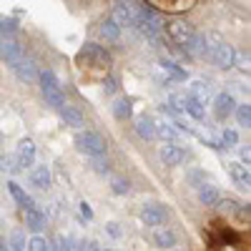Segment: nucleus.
I'll return each mask as SVG.
<instances>
[{"label":"nucleus","instance_id":"obj_1","mask_svg":"<svg viewBox=\"0 0 251 251\" xmlns=\"http://www.w3.org/2000/svg\"><path fill=\"white\" fill-rule=\"evenodd\" d=\"M75 149L80 153L91 156V158H100L103 153H106V138H103L100 133H96V131H80L75 136Z\"/></svg>","mask_w":251,"mask_h":251},{"label":"nucleus","instance_id":"obj_2","mask_svg":"<svg viewBox=\"0 0 251 251\" xmlns=\"http://www.w3.org/2000/svg\"><path fill=\"white\" fill-rule=\"evenodd\" d=\"M38 78H40V91H43L46 100L55 108H63V91H60V83L53 75V71H43Z\"/></svg>","mask_w":251,"mask_h":251},{"label":"nucleus","instance_id":"obj_3","mask_svg":"<svg viewBox=\"0 0 251 251\" xmlns=\"http://www.w3.org/2000/svg\"><path fill=\"white\" fill-rule=\"evenodd\" d=\"M166 33H169V38L174 40V43L186 46V48H188V43H191L194 35H196V30L188 23H183V20H171V23H166Z\"/></svg>","mask_w":251,"mask_h":251},{"label":"nucleus","instance_id":"obj_4","mask_svg":"<svg viewBox=\"0 0 251 251\" xmlns=\"http://www.w3.org/2000/svg\"><path fill=\"white\" fill-rule=\"evenodd\" d=\"M138 8H141V3H116L111 20H113L118 28H123V25H136Z\"/></svg>","mask_w":251,"mask_h":251},{"label":"nucleus","instance_id":"obj_5","mask_svg":"<svg viewBox=\"0 0 251 251\" xmlns=\"http://www.w3.org/2000/svg\"><path fill=\"white\" fill-rule=\"evenodd\" d=\"M208 53H211V60L216 63L219 68H231L234 66V60H236V53H234V48L231 46H226V43H216V46H211L208 48Z\"/></svg>","mask_w":251,"mask_h":251},{"label":"nucleus","instance_id":"obj_6","mask_svg":"<svg viewBox=\"0 0 251 251\" xmlns=\"http://www.w3.org/2000/svg\"><path fill=\"white\" fill-rule=\"evenodd\" d=\"M78 58H88L93 66H98V68H108L111 66V55L103 50L100 46H96V43H86Z\"/></svg>","mask_w":251,"mask_h":251},{"label":"nucleus","instance_id":"obj_7","mask_svg":"<svg viewBox=\"0 0 251 251\" xmlns=\"http://www.w3.org/2000/svg\"><path fill=\"white\" fill-rule=\"evenodd\" d=\"M0 55H3V58H5V63H8V66L13 68L15 63H18L20 58H23L25 53H23V48H20V43H18V40L3 38V40H0Z\"/></svg>","mask_w":251,"mask_h":251},{"label":"nucleus","instance_id":"obj_8","mask_svg":"<svg viewBox=\"0 0 251 251\" xmlns=\"http://www.w3.org/2000/svg\"><path fill=\"white\" fill-rule=\"evenodd\" d=\"M141 221L146 226H161L166 221V208L161 203H149V206H143V211H141Z\"/></svg>","mask_w":251,"mask_h":251},{"label":"nucleus","instance_id":"obj_9","mask_svg":"<svg viewBox=\"0 0 251 251\" xmlns=\"http://www.w3.org/2000/svg\"><path fill=\"white\" fill-rule=\"evenodd\" d=\"M149 5L153 10H163V13H186L194 5V0H153Z\"/></svg>","mask_w":251,"mask_h":251},{"label":"nucleus","instance_id":"obj_10","mask_svg":"<svg viewBox=\"0 0 251 251\" xmlns=\"http://www.w3.org/2000/svg\"><path fill=\"white\" fill-rule=\"evenodd\" d=\"M13 71H15V75L20 78V80H25V83H30V80H35L38 78V68H35V63H33V58H28V55H23L15 66H13Z\"/></svg>","mask_w":251,"mask_h":251},{"label":"nucleus","instance_id":"obj_11","mask_svg":"<svg viewBox=\"0 0 251 251\" xmlns=\"http://www.w3.org/2000/svg\"><path fill=\"white\" fill-rule=\"evenodd\" d=\"M236 111V103H234V98L228 96V93H219L216 96V100H214V116L219 118V121H224V118H228Z\"/></svg>","mask_w":251,"mask_h":251},{"label":"nucleus","instance_id":"obj_12","mask_svg":"<svg viewBox=\"0 0 251 251\" xmlns=\"http://www.w3.org/2000/svg\"><path fill=\"white\" fill-rule=\"evenodd\" d=\"M33 158H35V143L30 138H23L18 143V169H25V166H33Z\"/></svg>","mask_w":251,"mask_h":251},{"label":"nucleus","instance_id":"obj_13","mask_svg":"<svg viewBox=\"0 0 251 251\" xmlns=\"http://www.w3.org/2000/svg\"><path fill=\"white\" fill-rule=\"evenodd\" d=\"M23 216H25V226L30 231H40L46 226V214L40 211L38 206H30V208H23Z\"/></svg>","mask_w":251,"mask_h":251},{"label":"nucleus","instance_id":"obj_14","mask_svg":"<svg viewBox=\"0 0 251 251\" xmlns=\"http://www.w3.org/2000/svg\"><path fill=\"white\" fill-rule=\"evenodd\" d=\"M161 161L166 166H178L183 161V151L178 149V146H174V143H163L161 146Z\"/></svg>","mask_w":251,"mask_h":251},{"label":"nucleus","instance_id":"obj_15","mask_svg":"<svg viewBox=\"0 0 251 251\" xmlns=\"http://www.w3.org/2000/svg\"><path fill=\"white\" fill-rule=\"evenodd\" d=\"M136 133H138L141 138H146V141H151V138L156 136V123H153V118L138 116V118H136Z\"/></svg>","mask_w":251,"mask_h":251},{"label":"nucleus","instance_id":"obj_16","mask_svg":"<svg viewBox=\"0 0 251 251\" xmlns=\"http://www.w3.org/2000/svg\"><path fill=\"white\" fill-rule=\"evenodd\" d=\"M153 244L158 249H171V246H176V234L171 231V228H156L153 231Z\"/></svg>","mask_w":251,"mask_h":251},{"label":"nucleus","instance_id":"obj_17","mask_svg":"<svg viewBox=\"0 0 251 251\" xmlns=\"http://www.w3.org/2000/svg\"><path fill=\"white\" fill-rule=\"evenodd\" d=\"M30 181L35 188H48L50 186V171L48 166H35V169L30 171Z\"/></svg>","mask_w":251,"mask_h":251},{"label":"nucleus","instance_id":"obj_18","mask_svg":"<svg viewBox=\"0 0 251 251\" xmlns=\"http://www.w3.org/2000/svg\"><path fill=\"white\" fill-rule=\"evenodd\" d=\"M228 171H231V176H234V181H236L239 188H249L251 176H249V169H246V166H241V163H231V166H228Z\"/></svg>","mask_w":251,"mask_h":251},{"label":"nucleus","instance_id":"obj_19","mask_svg":"<svg viewBox=\"0 0 251 251\" xmlns=\"http://www.w3.org/2000/svg\"><path fill=\"white\" fill-rule=\"evenodd\" d=\"M199 201H201L203 206H216V203H219V191H216L214 186L203 183V186H199Z\"/></svg>","mask_w":251,"mask_h":251},{"label":"nucleus","instance_id":"obj_20","mask_svg":"<svg viewBox=\"0 0 251 251\" xmlns=\"http://www.w3.org/2000/svg\"><path fill=\"white\" fill-rule=\"evenodd\" d=\"M60 116H63V121H66L68 126H75V128H80V126L86 123L83 113H80L78 108H71V106H63V108H60Z\"/></svg>","mask_w":251,"mask_h":251},{"label":"nucleus","instance_id":"obj_21","mask_svg":"<svg viewBox=\"0 0 251 251\" xmlns=\"http://www.w3.org/2000/svg\"><path fill=\"white\" fill-rule=\"evenodd\" d=\"M131 113H133V108H131V100H128V98H118V100L113 103V116H116L118 121L131 118Z\"/></svg>","mask_w":251,"mask_h":251},{"label":"nucleus","instance_id":"obj_22","mask_svg":"<svg viewBox=\"0 0 251 251\" xmlns=\"http://www.w3.org/2000/svg\"><path fill=\"white\" fill-rule=\"evenodd\" d=\"M8 191H10V196H13L20 206H23V208H30V206H33L30 196H25V191H23V188H20L15 181H10V183H8Z\"/></svg>","mask_w":251,"mask_h":251},{"label":"nucleus","instance_id":"obj_23","mask_svg":"<svg viewBox=\"0 0 251 251\" xmlns=\"http://www.w3.org/2000/svg\"><path fill=\"white\" fill-rule=\"evenodd\" d=\"M208 93H211V88H208V83H203V80H196L194 86H191V98H196L201 103L208 98Z\"/></svg>","mask_w":251,"mask_h":251},{"label":"nucleus","instance_id":"obj_24","mask_svg":"<svg viewBox=\"0 0 251 251\" xmlns=\"http://www.w3.org/2000/svg\"><path fill=\"white\" fill-rule=\"evenodd\" d=\"M186 111L191 113V116H194L196 121H201V118H203V103L188 96V98H186Z\"/></svg>","mask_w":251,"mask_h":251},{"label":"nucleus","instance_id":"obj_25","mask_svg":"<svg viewBox=\"0 0 251 251\" xmlns=\"http://www.w3.org/2000/svg\"><path fill=\"white\" fill-rule=\"evenodd\" d=\"M100 35L108 38V40H118L121 38V28L113 23V20H106V23L100 25Z\"/></svg>","mask_w":251,"mask_h":251},{"label":"nucleus","instance_id":"obj_26","mask_svg":"<svg viewBox=\"0 0 251 251\" xmlns=\"http://www.w3.org/2000/svg\"><path fill=\"white\" fill-rule=\"evenodd\" d=\"M161 66H163V71H166V73H169V75H171L174 80H186V71H181V68L176 66V63H174V60H163V63H161Z\"/></svg>","mask_w":251,"mask_h":251},{"label":"nucleus","instance_id":"obj_27","mask_svg":"<svg viewBox=\"0 0 251 251\" xmlns=\"http://www.w3.org/2000/svg\"><path fill=\"white\" fill-rule=\"evenodd\" d=\"M236 121H239V126H251V106L249 103H244V106H236Z\"/></svg>","mask_w":251,"mask_h":251},{"label":"nucleus","instance_id":"obj_28","mask_svg":"<svg viewBox=\"0 0 251 251\" xmlns=\"http://www.w3.org/2000/svg\"><path fill=\"white\" fill-rule=\"evenodd\" d=\"M111 188H113V194H118V196H126L131 191V183L126 181V178H121V176H116L113 181H111Z\"/></svg>","mask_w":251,"mask_h":251},{"label":"nucleus","instance_id":"obj_29","mask_svg":"<svg viewBox=\"0 0 251 251\" xmlns=\"http://www.w3.org/2000/svg\"><path fill=\"white\" fill-rule=\"evenodd\" d=\"M28 251H50V244L43 236H33L28 241Z\"/></svg>","mask_w":251,"mask_h":251},{"label":"nucleus","instance_id":"obj_30","mask_svg":"<svg viewBox=\"0 0 251 251\" xmlns=\"http://www.w3.org/2000/svg\"><path fill=\"white\" fill-rule=\"evenodd\" d=\"M0 171H8V174H15L18 171V163L13 156H3L0 153Z\"/></svg>","mask_w":251,"mask_h":251},{"label":"nucleus","instance_id":"obj_31","mask_svg":"<svg viewBox=\"0 0 251 251\" xmlns=\"http://www.w3.org/2000/svg\"><path fill=\"white\" fill-rule=\"evenodd\" d=\"M156 133L161 136V138H176V131L171 128V123H161V126H156Z\"/></svg>","mask_w":251,"mask_h":251},{"label":"nucleus","instance_id":"obj_32","mask_svg":"<svg viewBox=\"0 0 251 251\" xmlns=\"http://www.w3.org/2000/svg\"><path fill=\"white\" fill-rule=\"evenodd\" d=\"M10 246H13V251H23V249H25V236L20 234V231H15V234L10 236Z\"/></svg>","mask_w":251,"mask_h":251},{"label":"nucleus","instance_id":"obj_33","mask_svg":"<svg viewBox=\"0 0 251 251\" xmlns=\"http://www.w3.org/2000/svg\"><path fill=\"white\" fill-rule=\"evenodd\" d=\"M55 251H73V239L58 236V239H55Z\"/></svg>","mask_w":251,"mask_h":251},{"label":"nucleus","instance_id":"obj_34","mask_svg":"<svg viewBox=\"0 0 251 251\" xmlns=\"http://www.w3.org/2000/svg\"><path fill=\"white\" fill-rule=\"evenodd\" d=\"M236 141H239L236 131H224V133H221V143H224V149H226V146H234Z\"/></svg>","mask_w":251,"mask_h":251},{"label":"nucleus","instance_id":"obj_35","mask_svg":"<svg viewBox=\"0 0 251 251\" xmlns=\"http://www.w3.org/2000/svg\"><path fill=\"white\" fill-rule=\"evenodd\" d=\"M93 169H96L98 174H108V171H111V166H108V161H103V158H96V161H93Z\"/></svg>","mask_w":251,"mask_h":251},{"label":"nucleus","instance_id":"obj_36","mask_svg":"<svg viewBox=\"0 0 251 251\" xmlns=\"http://www.w3.org/2000/svg\"><path fill=\"white\" fill-rule=\"evenodd\" d=\"M188 178H191V183L199 188V186H203L206 183V176L201 174V171H191V174H188Z\"/></svg>","mask_w":251,"mask_h":251},{"label":"nucleus","instance_id":"obj_37","mask_svg":"<svg viewBox=\"0 0 251 251\" xmlns=\"http://www.w3.org/2000/svg\"><path fill=\"white\" fill-rule=\"evenodd\" d=\"M106 231H108L113 239H121V236H123V231H121V224H116V221H111V224L106 226Z\"/></svg>","mask_w":251,"mask_h":251},{"label":"nucleus","instance_id":"obj_38","mask_svg":"<svg viewBox=\"0 0 251 251\" xmlns=\"http://www.w3.org/2000/svg\"><path fill=\"white\" fill-rule=\"evenodd\" d=\"M103 88H106V93H116V91H118V80H116V78H106Z\"/></svg>","mask_w":251,"mask_h":251},{"label":"nucleus","instance_id":"obj_39","mask_svg":"<svg viewBox=\"0 0 251 251\" xmlns=\"http://www.w3.org/2000/svg\"><path fill=\"white\" fill-rule=\"evenodd\" d=\"M80 214L86 216V219H93V208H91L86 201H83V203H80Z\"/></svg>","mask_w":251,"mask_h":251},{"label":"nucleus","instance_id":"obj_40","mask_svg":"<svg viewBox=\"0 0 251 251\" xmlns=\"http://www.w3.org/2000/svg\"><path fill=\"white\" fill-rule=\"evenodd\" d=\"M241 158L249 163V158H251V156H249V149H241Z\"/></svg>","mask_w":251,"mask_h":251},{"label":"nucleus","instance_id":"obj_41","mask_svg":"<svg viewBox=\"0 0 251 251\" xmlns=\"http://www.w3.org/2000/svg\"><path fill=\"white\" fill-rule=\"evenodd\" d=\"M0 251H5V246H3V241H0Z\"/></svg>","mask_w":251,"mask_h":251}]
</instances>
